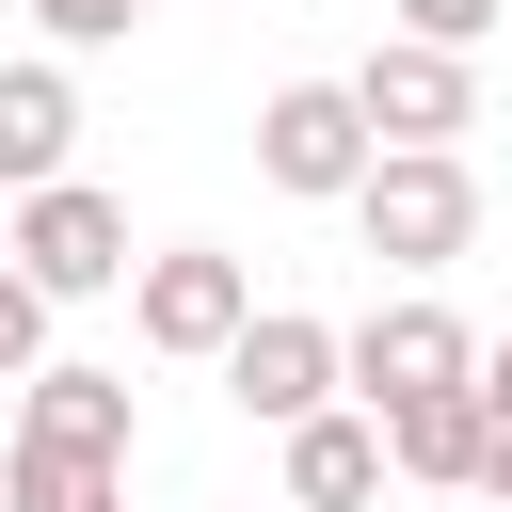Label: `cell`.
I'll use <instances>...</instances> for the list:
<instances>
[{"mask_svg": "<svg viewBox=\"0 0 512 512\" xmlns=\"http://www.w3.org/2000/svg\"><path fill=\"white\" fill-rule=\"evenodd\" d=\"M352 240L384 256V272H448L464 240H480V176H464V144H384L368 176H352Z\"/></svg>", "mask_w": 512, "mask_h": 512, "instance_id": "6da1fadb", "label": "cell"}, {"mask_svg": "<svg viewBox=\"0 0 512 512\" xmlns=\"http://www.w3.org/2000/svg\"><path fill=\"white\" fill-rule=\"evenodd\" d=\"M0 256L48 288V304H96V288H128L144 256H128V208L96 192V176H48V192H16L0 208Z\"/></svg>", "mask_w": 512, "mask_h": 512, "instance_id": "7a4b0ae2", "label": "cell"}, {"mask_svg": "<svg viewBox=\"0 0 512 512\" xmlns=\"http://www.w3.org/2000/svg\"><path fill=\"white\" fill-rule=\"evenodd\" d=\"M256 320V272L224 256V240H160L144 272H128V336L144 352H176V368H224V336Z\"/></svg>", "mask_w": 512, "mask_h": 512, "instance_id": "3957f363", "label": "cell"}, {"mask_svg": "<svg viewBox=\"0 0 512 512\" xmlns=\"http://www.w3.org/2000/svg\"><path fill=\"white\" fill-rule=\"evenodd\" d=\"M368 160H384V144H368L352 80H272V96H256V176H272V192L352 208V176H368Z\"/></svg>", "mask_w": 512, "mask_h": 512, "instance_id": "277c9868", "label": "cell"}, {"mask_svg": "<svg viewBox=\"0 0 512 512\" xmlns=\"http://www.w3.org/2000/svg\"><path fill=\"white\" fill-rule=\"evenodd\" d=\"M336 384H352L368 416H400V400H432V384H480V336H464L432 288H400V304H368V320L336 336Z\"/></svg>", "mask_w": 512, "mask_h": 512, "instance_id": "5b68a950", "label": "cell"}, {"mask_svg": "<svg viewBox=\"0 0 512 512\" xmlns=\"http://www.w3.org/2000/svg\"><path fill=\"white\" fill-rule=\"evenodd\" d=\"M352 112H368V144H464V128H480V64L384 32V48L352 64Z\"/></svg>", "mask_w": 512, "mask_h": 512, "instance_id": "8992f818", "label": "cell"}, {"mask_svg": "<svg viewBox=\"0 0 512 512\" xmlns=\"http://www.w3.org/2000/svg\"><path fill=\"white\" fill-rule=\"evenodd\" d=\"M224 400H240L256 432H304V416L336 400V320H304V304H256V320L224 336Z\"/></svg>", "mask_w": 512, "mask_h": 512, "instance_id": "52a82bcc", "label": "cell"}, {"mask_svg": "<svg viewBox=\"0 0 512 512\" xmlns=\"http://www.w3.org/2000/svg\"><path fill=\"white\" fill-rule=\"evenodd\" d=\"M16 432H32V448H80V464H112V480H128V432H144V400H128V368H80V352H48V368L16 384Z\"/></svg>", "mask_w": 512, "mask_h": 512, "instance_id": "ba28073f", "label": "cell"}, {"mask_svg": "<svg viewBox=\"0 0 512 512\" xmlns=\"http://www.w3.org/2000/svg\"><path fill=\"white\" fill-rule=\"evenodd\" d=\"M80 176V80L64 64H0V208Z\"/></svg>", "mask_w": 512, "mask_h": 512, "instance_id": "9c48e42d", "label": "cell"}, {"mask_svg": "<svg viewBox=\"0 0 512 512\" xmlns=\"http://www.w3.org/2000/svg\"><path fill=\"white\" fill-rule=\"evenodd\" d=\"M368 496H384V416L320 400V416L288 432V512H368Z\"/></svg>", "mask_w": 512, "mask_h": 512, "instance_id": "30bf717a", "label": "cell"}, {"mask_svg": "<svg viewBox=\"0 0 512 512\" xmlns=\"http://www.w3.org/2000/svg\"><path fill=\"white\" fill-rule=\"evenodd\" d=\"M384 480H432V496H464V480H480V384H432V400H400V416H384Z\"/></svg>", "mask_w": 512, "mask_h": 512, "instance_id": "8fae6325", "label": "cell"}, {"mask_svg": "<svg viewBox=\"0 0 512 512\" xmlns=\"http://www.w3.org/2000/svg\"><path fill=\"white\" fill-rule=\"evenodd\" d=\"M96 496H128V480L80 464V448H32V432L0 448V512H96Z\"/></svg>", "mask_w": 512, "mask_h": 512, "instance_id": "7c38bea8", "label": "cell"}, {"mask_svg": "<svg viewBox=\"0 0 512 512\" xmlns=\"http://www.w3.org/2000/svg\"><path fill=\"white\" fill-rule=\"evenodd\" d=\"M32 368H48V288L0 256V384H32Z\"/></svg>", "mask_w": 512, "mask_h": 512, "instance_id": "4fadbf2b", "label": "cell"}, {"mask_svg": "<svg viewBox=\"0 0 512 512\" xmlns=\"http://www.w3.org/2000/svg\"><path fill=\"white\" fill-rule=\"evenodd\" d=\"M496 16H512V0H400V32H416V48H464V64H480Z\"/></svg>", "mask_w": 512, "mask_h": 512, "instance_id": "5bb4252c", "label": "cell"}, {"mask_svg": "<svg viewBox=\"0 0 512 512\" xmlns=\"http://www.w3.org/2000/svg\"><path fill=\"white\" fill-rule=\"evenodd\" d=\"M128 16H144V0H32L48 48H128Z\"/></svg>", "mask_w": 512, "mask_h": 512, "instance_id": "9a60e30c", "label": "cell"}, {"mask_svg": "<svg viewBox=\"0 0 512 512\" xmlns=\"http://www.w3.org/2000/svg\"><path fill=\"white\" fill-rule=\"evenodd\" d=\"M464 496H496V512H512V400H480V480H464Z\"/></svg>", "mask_w": 512, "mask_h": 512, "instance_id": "2e32d148", "label": "cell"}, {"mask_svg": "<svg viewBox=\"0 0 512 512\" xmlns=\"http://www.w3.org/2000/svg\"><path fill=\"white\" fill-rule=\"evenodd\" d=\"M480 400H512V336H496V352H480Z\"/></svg>", "mask_w": 512, "mask_h": 512, "instance_id": "e0dca14e", "label": "cell"}, {"mask_svg": "<svg viewBox=\"0 0 512 512\" xmlns=\"http://www.w3.org/2000/svg\"><path fill=\"white\" fill-rule=\"evenodd\" d=\"M96 512H128V496H96Z\"/></svg>", "mask_w": 512, "mask_h": 512, "instance_id": "ac0fdd59", "label": "cell"}]
</instances>
